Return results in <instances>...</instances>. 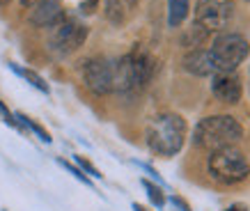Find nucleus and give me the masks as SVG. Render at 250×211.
<instances>
[{"label":"nucleus","mask_w":250,"mask_h":211,"mask_svg":"<svg viewBox=\"0 0 250 211\" xmlns=\"http://www.w3.org/2000/svg\"><path fill=\"white\" fill-rule=\"evenodd\" d=\"M186 133H188V127L182 115L161 113L152 117L145 128V143L154 154L170 158L182 151L184 143H186Z\"/></svg>","instance_id":"f257e3e1"},{"label":"nucleus","mask_w":250,"mask_h":211,"mask_svg":"<svg viewBox=\"0 0 250 211\" xmlns=\"http://www.w3.org/2000/svg\"><path fill=\"white\" fill-rule=\"evenodd\" d=\"M241 138L243 127L232 115H209L202 117L193 128V145L207 151L236 145Z\"/></svg>","instance_id":"f03ea898"},{"label":"nucleus","mask_w":250,"mask_h":211,"mask_svg":"<svg viewBox=\"0 0 250 211\" xmlns=\"http://www.w3.org/2000/svg\"><path fill=\"white\" fill-rule=\"evenodd\" d=\"M154 60L143 48H133L131 53L115 60V92L122 94H136L145 90L152 81Z\"/></svg>","instance_id":"7ed1b4c3"},{"label":"nucleus","mask_w":250,"mask_h":211,"mask_svg":"<svg viewBox=\"0 0 250 211\" xmlns=\"http://www.w3.org/2000/svg\"><path fill=\"white\" fill-rule=\"evenodd\" d=\"M207 170L211 174V179H216L223 186H234V184H241L250 177L248 158L234 145L213 149L207 158Z\"/></svg>","instance_id":"20e7f679"},{"label":"nucleus","mask_w":250,"mask_h":211,"mask_svg":"<svg viewBox=\"0 0 250 211\" xmlns=\"http://www.w3.org/2000/svg\"><path fill=\"white\" fill-rule=\"evenodd\" d=\"M250 53V42L239 32H220L213 39L209 55L216 71H234Z\"/></svg>","instance_id":"39448f33"},{"label":"nucleus","mask_w":250,"mask_h":211,"mask_svg":"<svg viewBox=\"0 0 250 211\" xmlns=\"http://www.w3.org/2000/svg\"><path fill=\"white\" fill-rule=\"evenodd\" d=\"M85 39H87V25L76 19H69L64 16L58 25L51 28V35H48V48L55 53V55H71V53H76L81 46L85 44Z\"/></svg>","instance_id":"423d86ee"},{"label":"nucleus","mask_w":250,"mask_h":211,"mask_svg":"<svg viewBox=\"0 0 250 211\" xmlns=\"http://www.w3.org/2000/svg\"><path fill=\"white\" fill-rule=\"evenodd\" d=\"M234 16V5L229 0H197L195 25L207 32H220L228 28Z\"/></svg>","instance_id":"0eeeda50"},{"label":"nucleus","mask_w":250,"mask_h":211,"mask_svg":"<svg viewBox=\"0 0 250 211\" xmlns=\"http://www.w3.org/2000/svg\"><path fill=\"white\" fill-rule=\"evenodd\" d=\"M83 81L87 90L104 97L115 92V62L101 55H94L83 62Z\"/></svg>","instance_id":"6e6552de"},{"label":"nucleus","mask_w":250,"mask_h":211,"mask_svg":"<svg viewBox=\"0 0 250 211\" xmlns=\"http://www.w3.org/2000/svg\"><path fill=\"white\" fill-rule=\"evenodd\" d=\"M211 92L220 104H229V106L239 104L243 97L241 78L234 71H216L211 78Z\"/></svg>","instance_id":"1a4fd4ad"},{"label":"nucleus","mask_w":250,"mask_h":211,"mask_svg":"<svg viewBox=\"0 0 250 211\" xmlns=\"http://www.w3.org/2000/svg\"><path fill=\"white\" fill-rule=\"evenodd\" d=\"M62 19H64V12H62L60 0H39L30 14V23L35 28H53Z\"/></svg>","instance_id":"9d476101"},{"label":"nucleus","mask_w":250,"mask_h":211,"mask_svg":"<svg viewBox=\"0 0 250 211\" xmlns=\"http://www.w3.org/2000/svg\"><path fill=\"white\" fill-rule=\"evenodd\" d=\"M184 69L193 76H213L216 74V67L211 62V55H209V48H193L184 55L182 60Z\"/></svg>","instance_id":"9b49d317"},{"label":"nucleus","mask_w":250,"mask_h":211,"mask_svg":"<svg viewBox=\"0 0 250 211\" xmlns=\"http://www.w3.org/2000/svg\"><path fill=\"white\" fill-rule=\"evenodd\" d=\"M190 0H167V25L170 28H179L186 16H188Z\"/></svg>","instance_id":"f8f14e48"},{"label":"nucleus","mask_w":250,"mask_h":211,"mask_svg":"<svg viewBox=\"0 0 250 211\" xmlns=\"http://www.w3.org/2000/svg\"><path fill=\"white\" fill-rule=\"evenodd\" d=\"M14 117H16V122H19L23 128L32 131V133H35V136H37L42 143H51V140H53V138H51V133H48V131H46L42 124H37V122L32 120V117H28V115H23V113H16Z\"/></svg>","instance_id":"ddd939ff"},{"label":"nucleus","mask_w":250,"mask_h":211,"mask_svg":"<svg viewBox=\"0 0 250 211\" xmlns=\"http://www.w3.org/2000/svg\"><path fill=\"white\" fill-rule=\"evenodd\" d=\"M9 67H12V71H16L19 76H23V78H25L32 87H37L39 92H44V94H48V92H51L48 83H46V81L37 74V71H32V69H21V67H16V64H9Z\"/></svg>","instance_id":"4468645a"},{"label":"nucleus","mask_w":250,"mask_h":211,"mask_svg":"<svg viewBox=\"0 0 250 211\" xmlns=\"http://www.w3.org/2000/svg\"><path fill=\"white\" fill-rule=\"evenodd\" d=\"M126 12H129V9L124 7L122 0H106V19L110 23L122 25V23L126 21Z\"/></svg>","instance_id":"2eb2a0df"},{"label":"nucleus","mask_w":250,"mask_h":211,"mask_svg":"<svg viewBox=\"0 0 250 211\" xmlns=\"http://www.w3.org/2000/svg\"><path fill=\"white\" fill-rule=\"evenodd\" d=\"M143 189H145V193H147V197H149V202H152L156 209H163V207H166V195H163V190H161L159 184H154V181H149V179H143Z\"/></svg>","instance_id":"dca6fc26"},{"label":"nucleus","mask_w":250,"mask_h":211,"mask_svg":"<svg viewBox=\"0 0 250 211\" xmlns=\"http://www.w3.org/2000/svg\"><path fill=\"white\" fill-rule=\"evenodd\" d=\"M58 163H60V166L64 168V170H67L69 174H74V177H76V179L81 181V184H85V186H92V179H90V177H87V174H85L78 166H74V163H69V161H64V158H58Z\"/></svg>","instance_id":"f3484780"},{"label":"nucleus","mask_w":250,"mask_h":211,"mask_svg":"<svg viewBox=\"0 0 250 211\" xmlns=\"http://www.w3.org/2000/svg\"><path fill=\"white\" fill-rule=\"evenodd\" d=\"M74 161H76L78 168H81V170H83V172L87 174V177H94V179H101V177H104V174L99 172L97 168L92 166V163H90V161H87L85 156H74Z\"/></svg>","instance_id":"a211bd4d"},{"label":"nucleus","mask_w":250,"mask_h":211,"mask_svg":"<svg viewBox=\"0 0 250 211\" xmlns=\"http://www.w3.org/2000/svg\"><path fill=\"white\" fill-rule=\"evenodd\" d=\"M0 115H2V120H5V124H9L12 128H19V131H23V127L16 122V117H14V113H9V108L2 101H0Z\"/></svg>","instance_id":"6ab92c4d"},{"label":"nucleus","mask_w":250,"mask_h":211,"mask_svg":"<svg viewBox=\"0 0 250 211\" xmlns=\"http://www.w3.org/2000/svg\"><path fill=\"white\" fill-rule=\"evenodd\" d=\"M138 166L143 168V170H145V172H147V174H152V177H154V181H156V184H159V186H166V181L161 179V174L156 172V170H154L152 166H147V163H138Z\"/></svg>","instance_id":"aec40b11"},{"label":"nucleus","mask_w":250,"mask_h":211,"mask_svg":"<svg viewBox=\"0 0 250 211\" xmlns=\"http://www.w3.org/2000/svg\"><path fill=\"white\" fill-rule=\"evenodd\" d=\"M97 7H99V0H83V2H81V12H83V14H92Z\"/></svg>","instance_id":"412c9836"},{"label":"nucleus","mask_w":250,"mask_h":211,"mask_svg":"<svg viewBox=\"0 0 250 211\" xmlns=\"http://www.w3.org/2000/svg\"><path fill=\"white\" fill-rule=\"evenodd\" d=\"M170 202H172L174 207H179V211H190L188 202H186V200H182L179 195H172V197H170Z\"/></svg>","instance_id":"4be33fe9"},{"label":"nucleus","mask_w":250,"mask_h":211,"mask_svg":"<svg viewBox=\"0 0 250 211\" xmlns=\"http://www.w3.org/2000/svg\"><path fill=\"white\" fill-rule=\"evenodd\" d=\"M225 211H248V207H246V204H239V202H236V204H229Z\"/></svg>","instance_id":"5701e85b"},{"label":"nucleus","mask_w":250,"mask_h":211,"mask_svg":"<svg viewBox=\"0 0 250 211\" xmlns=\"http://www.w3.org/2000/svg\"><path fill=\"white\" fill-rule=\"evenodd\" d=\"M122 2H124V7H126V9H136L140 0H122Z\"/></svg>","instance_id":"b1692460"},{"label":"nucleus","mask_w":250,"mask_h":211,"mask_svg":"<svg viewBox=\"0 0 250 211\" xmlns=\"http://www.w3.org/2000/svg\"><path fill=\"white\" fill-rule=\"evenodd\" d=\"M37 2H39V0H21V5H23V7H28V9H30V7H35Z\"/></svg>","instance_id":"393cba45"},{"label":"nucleus","mask_w":250,"mask_h":211,"mask_svg":"<svg viewBox=\"0 0 250 211\" xmlns=\"http://www.w3.org/2000/svg\"><path fill=\"white\" fill-rule=\"evenodd\" d=\"M133 211H149V209H145L143 204H138V202H133Z\"/></svg>","instance_id":"a878e982"},{"label":"nucleus","mask_w":250,"mask_h":211,"mask_svg":"<svg viewBox=\"0 0 250 211\" xmlns=\"http://www.w3.org/2000/svg\"><path fill=\"white\" fill-rule=\"evenodd\" d=\"M12 0H0V7H5V5H9Z\"/></svg>","instance_id":"bb28decb"}]
</instances>
